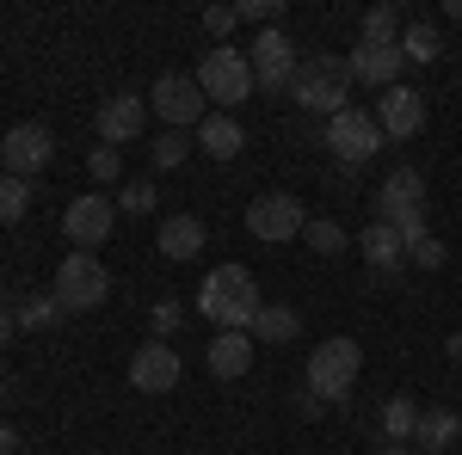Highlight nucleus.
Segmentation results:
<instances>
[{"mask_svg":"<svg viewBox=\"0 0 462 455\" xmlns=\"http://www.w3.org/2000/svg\"><path fill=\"white\" fill-rule=\"evenodd\" d=\"M259 308L265 302H259V283H253L247 265H216L198 283V314H210L216 332H253Z\"/></svg>","mask_w":462,"mask_h":455,"instance_id":"f257e3e1","label":"nucleus"},{"mask_svg":"<svg viewBox=\"0 0 462 455\" xmlns=\"http://www.w3.org/2000/svg\"><path fill=\"white\" fill-rule=\"evenodd\" d=\"M290 99L302 111H320V117H339V111L352 105V62H339V56H309L296 80H290Z\"/></svg>","mask_w":462,"mask_h":455,"instance_id":"f03ea898","label":"nucleus"},{"mask_svg":"<svg viewBox=\"0 0 462 455\" xmlns=\"http://www.w3.org/2000/svg\"><path fill=\"white\" fill-rule=\"evenodd\" d=\"M376 222H389L394 234H401V246L426 241V178L413 173V167H394L389 178H383V191H376Z\"/></svg>","mask_w":462,"mask_h":455,"instance_id":"7ed1b4c3","label":"nucleus"},{"mask_svg":"<svg viewBox=\"0 0 462 455\" xmlns=\"http://www.w3.org/2000/svg\"><path fill=\"white\" fill-rule=\"evenodd\" d=\"M50 296L62 302V314H93L111 296V271L99 265V252H69V259L56 265V289H50Z\"/></svg>","mask_w":462,"mask_h":455,"instance_id":"20e7f679","label":"nucleus"},{"mask_svg":"<svg viewBox=\"0 0 462 455\" xmlns=\"http://www.w3.org/2000/svg\"><path fill=\"white\" fill-rule=\"evenodd\" d=\"M198 86H204V99H216V111H228V105H241V99H253L247 50H228V43L204 50V62H198Z\"/></svg>","mask_w":462,"mask_h":455,"instance_id":"39448f33","label":"nucleus"},{"mask_svg":"<svg viewBox=\"0 0 462 455\" xmlns=\"http://www.w3.org/2000/svg\"><path fill=\"white\" fill-rule=\"evenodd\" d=\"M357 369H364V345H357V339H327V345H315V357H309V394L346 400L352 382H357Z\"/></svg>","mask_w":462,"mask_h":455,"instance_id":"423d86ee","label":"nucleus"},{"mask_svg":"<svg viewBox=\"0 0 462 455\" xmlns=\"http://www.w3.org/2000/svg\"><path fill=\"white\" fill-rule=\"evenodd\" d=\"M247 68H253V93H290V80H296V68H302V56H296V43L272 25V32H253Z\"/></svg>","mask_w":462,"mask_h":455,"instance_id":"0eeeda50","label":"nucleus"},{"mask_svg":"<svg viewBox=\"0 0 462 455\" xmlns=\"http://www.w3.org/2000/svg\"><path fill=\"white\" fill-rule=\"evenodd\" d=\"M148 105L161 111L167 130H198V123L210 117V99H204L198 74H161V80L148 86Z\"/></svg>","mask_w":462,"mask_h":455,"instance_id":"6e6552de","label":"nucleus"},{"mask_svg":"<svg viewBox=\"0 0 462 455\" xmlns=\"http://www.w3.org/2000/svg\"><path fill=\"white\" fill-rule=\"evenodd\" d=\"M383 123H376V111L364 105H346L339 117H327V148L346 160V167H364V160H376V148H383Z\"/></svg>","mask_w":462,"mask_h":455,"instance_id":"1a4fd4ad","label":"nucleus"},{"mask_svg":"<svg viewBox=\"0 0 462 455\" xmlns=\"http://www.w3.org/2000/svg\"><path fill=\"white\" fill-rule=\"evenodd\" d=\"M111 228H117V197H99V191H87V197H69V210H62V234H69L74 252H93V246L111 241Z\"/></svg>","mask_w":462,"mask_h":455,"instance_id":"9d476101","label":"nucleus"},{"mask_svg":"<svg viewBox=\"0 0 462 455\" xmlns=\"http://www.w3.org/2000/svg\"><path fill=\"white\" fill-rule=\"evenodd\" d=\"M302 228H309V215H302V204H296L290 191H265V197H253V204H247V234H253V241L284 246V241H296Z\"/></svg>","mask_w":462,"mask_h":455,"instance_id":"9b49d317","label":"nucleus"},{"mask_svg":"<svg viewBox=\"0 0 462 455\" xmlns=\"http://www.w3.org/2000/svg\"><path fill=\"white\" fill-rule=\"evenodd\" d=\"M50 160H56V136H50V123H13V130L0 136V173L32 178V173H43Z\"/></svg>","mask_w":462,"mask_h":455,"instance_id":"f8f14e48","label":"nucleus"},{"mask_svg":"<svg viewBox=\"0 0 462 455\" xmlns=\"http://www.w3.org/2000/svg\"><path fill=\"white\" fill-rule=\"evenodd\" d=\"M179 376H185V363H179V350L167 339H148L136 357H130V387L136 394H173Z\"/></svg>","mask_w":462,"mask_h":455,"instance_id":"ddd939ff","label":"nucleus"},{"mask_svg":"<svg viewBox=\"0 0 462 455\" xmlns=\"http://www.w3.org/2000/svg\"><path fill=\"white\" fill-rule=\"evenodd\" d=\"M99 141L106 148H124V141H136L143 136V123H148V99L143 93H111L106 105H99Z\"/></svg>","mask_w":462,"mask_h":455,"instance_id":"4468645a","label":"nucleus"},{"mask_svg":"<svg viewBox=\"0 0 462 455\" xmlns=\"http://www.w3.org/2000/svg\"><path fill=\"white\" fill-rule=\"evenodd\" d=\"M376 123H383L389 141H413L426 130V99H420L413 86H389V93L376 99Z\"/></svg>","mask_w":462,"mask_h":455,"instance_id":"2eb2a0df","label":"nucleus"},{"mask_svg":"<svg viewBox=\"0 0 462 455\" xmlns=\"http://www.w3.org/2000/svg\"><path fill=\"white\" fill-rule=\"evenodd\" d=\"M401 68H407V56H401V43H357L352 50V80L364 86H401Z\"/></svg>","mask_w":462,"mask_h":455,"instance_id":"dca6fc26","label":"nucleus"},{"mask_svg":"<svg viewBox=\"0 0 462 455\" xmlns=\"http://www.w3.org/2000/svg\"><path fill=\"white\" fill-rule=\"evenodd\" d=\"M364 259H370V271H376V278L383 283H401V271H407V246H401V234H394L389 222H370V228H364Z\"/></svg>","mask_w":462,"mask_h":455,"instance_id":"f3484780","label":"nucleus"},{"mask_svg":"<svg viewBox=\"0 0 462 455\" xmlns=\"http://www.w3.org/2000/svg\"><path fill=\"white\" fill-rule=\"evenodd\" d=\"M204 363H210L216 382H241L253 369V332H216L210 350H204Z\"/></svg>","mask_w":462,"mask_h":455,"instance_id":"a211bd4d","label":"nucleus"},{"mask_svg":"<svg viewBox=\"0 0 462 455\" xmlns=\"http://www.w3.org/2000/svg\"><path fill=\"white\" fill-rule=\"evenodd\" d=\"M154 246H161V259L185 265V259H198V252H204V222H198V215H167V222H161V234H154Z\"/></svg>","mask_w":462,"mask_h":455,"instance_id":"6ab92c4d","label":"nucleus"},{"mask_svg":"<svg viewBox=\"0 0 462 455\" xmlns=\"http://www.w3.org/2000/svg\"><path fill=\"white\" fill-rule=\"evenodd\" d=\"M462 437V413H450V406H431V413H420V431H413V443L426 455H450V443Z\"/></svg>","mask_w":462,"mask_h":455,"instance_id":"aec40b11","label":"nucleus"},{"mask_svg":"<svg viewBox=\"0 0 462 455\" xmlns=\"http://www.w3.org/2000/svg\"><path fill=\"white\" fill-rule=\"evenodd\" d=\"M241 123H235V117H228V111H210V117H204V123H198V148H204V154H210V160H235V154H241Z\"/></svg>","mask_w":462,"mask_h":455,"instance_id":"412c9836","label":"nucleus"},{"mask_svg":"<svg viewBox=\"0 0 462 455\" xmlns=\"http://www.w3.org/2000/svg\"><path fill=\"white\" fill-rule=\"evenodd\" d=\"M296 332H302V314L284 302H265L253 320V345H296Z\"/></svg>","mask_w":462,"mask_h":455,"instance_id":"4be33fe9","label":"nucleus"},{"mask_svg":"<svg viewBox=\"0 0 462 455\" xmlns=\"http://www.w3.org/2000/svg\"><path fill=\"white\" fill-rule=\"evenodd\" d=\"M401 32H407L401 6H370L364 25H357V43H401Z\"/></svg>","mask_w":462,"mask_h":455,"instance_id":"5701e85b","label":"nucleus"},{"mask_svg":"<svg viewBox=\"0 0 462 455\" xmlns=\"http://www.w3.org/2000/svg\"><path fill=\"white\" fill-rule=\"evenodd\" d=\"M413 431H420V406L407 394H394L389 406H383V437L389 443H413Z\"/></svg>","mask_w":462,"mask_h":455,"instance_id":"b1692460","label":"nucleus"},{"mask_svg":"<svg viewBox=\"0 0 462 455\" xmlns=\"http://www.w3.org/2000/svg\"><path fill=\"white\" fill-rule=\"evenodd\" d=\"M438 25H426V19H407V32H401V56L407 62H438Z\"/></svg>","mask_w":462,"mask_h":455,"instance_id":"393cba45","label":"nucleus"},{"mask_svg":"<svg viewBox=\"0 0 462 455\" xmlns=\"http://www.w3.org/2000/svg\"><path fill=\"white\" fill-rule=\"evenodd\" d=\"M13 320H19V332H50V326L62 320V302H56V296H32V302L13 308Z\"/></svg>","mask_w":462,"mask_h":455,"instance_id":"a878e982","label":"nucleus"},{"mask_svg":"<svg viewBox=\"0 0 462 455\" xmlns=\"http://www.w3.org/2000/svg\"><path fill=\"white\" fill-rule=\"evenodd\" d=\"M185 154H191V141H185V130H161V136H154V148H148L154 173H173V167H185Z\"/></svg>","mask_w":462,"mask_h":455,"instance_id":"bb28decb","label":"nucleus"},{"mask_svg":"<svg viewBox=\"0 0 462 455\" xmlns=\"http://www.w3.org/2000/svg\"><path fill=\"white\" fill-rule=\"evenodd\" d=\"M302 241L315 246L320 259H333V252H346V228H339L333 215H309V228H302Z\"/></svg>","mask_w":462,"mask_h":455,"instance_id":"cd10ccee","label":"nucleus"},{"mask_svg":"<svg viewBox=\"0 0 462 455\" xmlns=\"http://www.w3.org/2000/svg\"><path fill=\"white\" fill-rule=\"evenodd\" d=\"M25 210H32V178L0 173V222H25Z\"/></svg>","mask_w":462,"mask_h":455,"instance_id":"c85d7f7f","label":"nucleus"},{"mask_svg":"<svg viewBox=\"0 0 462 455\" xmlns=\"http://www.w3.org/2000/svg\"><path fill=\"white\" fill-rule=\"evenodd\" d=\"M87 173L99 178V185H117V178H124V148H106V141H99V148L87 154Z\"/></svg>","mask_w":462,"mask_h":455,"instance_id":"c756f323","label":"nucleus"},{"mask_svg":"<svg viewBox=\"0 0 462 455\" xmlns=\"http://www.w3.org/2000/svg\"><path fill=\"white\" fill-rule=\"evenodd\" d=\"M154 197H161V191H154L148 178H130V185L117 191V210L124 215H154Z\"/></svg>","mask_w":462,"mask_h":455,"instance_id":"7c9ffc66","label":"nucleus"},{"mask_svg":"<svg viewBox=\"0 0 462 455\" xmlns=\"http://www.w3.org/2000/svg\"><path fill=\"white\" fill-rule=\"evenodd\" d=\"M278 13H284V0H241V6H235V19H241V25H259V32H272Z\"/></svg>","mask_w":462,"mask_h":455,"instance_id":"2f4dec72","label":"nucleus"},{"mask_svg":"<svg viewBox=\"0 0 462 455\" xmlns=\"http://www.w3.org/2000/svg\"><path fill=\"white\" fill-rule=\"evenodd\" d=\"M407 265H413V271H444V241H438V234L413 241L407 246Z\"/></svg>","mask_w":462,"mask_h":455,"instance_id":"473e14b6","label":"nucleus"},{"mask_svg":"<svg viewBox=\"0 0 462 455\" xmlns=\"http://www.w3.org/2000/svg\"><path fill=\"white\" fill-rule=\"evenodd\" d=\"M148 326H154V339H173L179 326H185V308H179L173 296H167V302H154V314H148Z\"/></svg>","mask_w":462,"mask_h":455,"instance_id":"72a5a7b5","label":"nucleus"},{"mask_svg":"<svg viewBox=\"0 0 462 455\" xmlns=\"http://www.w3.org/2000/svg\"><path fill=\"white\" fill-rule=\"evenodd\" d=\"M235 25H241V19H235V6H210V13H204V32H210L216 43H222V37L235 32Z\"/></svg>","mask_w":462,"mask_h":455,"instance_id":"f704fd0d","label":"nucleus"},{"mask_svg":"<svg viewBox=\"0 0 462 455\" xmlns=\"http://www.w3.org/2000/svg\"><path fill=\"white\" fill-rule=\"evenodd\" d=\"M13 339H19V320H13V308H6V314H0V345H13Z\"/></svg>","mask_w":462,"mask_h":455,"instance_id":"c9c22d12","label":"nucleus"},{"mask_svg":"<svg viewBox=\"0 0 462 455\" xmlns=\"http://www.w3.org/2000/svg\"><path fill=\"white\" fill-rule=\"evenodd\" d=\"M0 455H19V431L13 424H0Z\"/></svg>","mask_w":462,"mask_h":455,"instance_id":"e433bc0d","label":"nucleus"},{"mask_svg":"<svg viewBox=\"0 0 462 455\" xmlns=\"http://www.w3.org/2000/svg\"><path fill=\"white\" fill-rule=\"evenodd\" d=\"M444 357H450V363H462V332H450V339H444Z\"/></svg>","mask_w":462,"mask_h":455,"instance_id":"4c0bfd02","label":"nucleus"},{"mask_svg":"<svg viewBox=\"0 0 462 455\" xmlns=\"http://www.w3.org/2000/svg\"><path fill=\"white\" fill-rule=\"evenodd\" d=\"M376 455H413V443H383Z\"/></svg>","mask_w":462,"mask_h":455,"instance_id":"58836bf2","label":"nucleus"},{"mask_svg":"<svg viewBox=\"0 0 462 455\" xmlns=\"http://www.w3.org/2000/svg\"><path fill=\"white\" fill-rule=\"evenodd\" d=\"M444 13H450V19H462V0H444Z\"/></svg>","mask_w":462,"mask_h":455,"instance_id":"ea45409f","label":"nucleus"},{"mask_svg":"<svg viewBox=\"0 0 462 455\" xmlns=\"http://www.w3.org/2000/svg\"><path fill=\"white\" fill-rule=\"evenodd\" d=\"M0 314H6V289H0Z\"/></svg>","mask_w":462,"mask_h":455,"instance_id":"a19ab883","label":"nucleus"},{"mask_svg":"<svg viewBox=\"0 0 462 455\" xmlns=\"http://www.w3.org/2000/svg\"><path fill=\"white\" fill-rule=\"evenodd\" d=\"M0 406H6V382H0Z\"/></svg>","mask_w":462,"mask_h":455,"instance_id":"79ce46f5","label":"nucleus"}]
</instances>
